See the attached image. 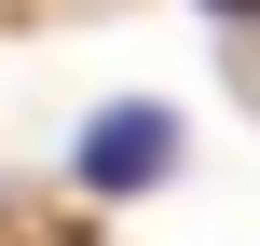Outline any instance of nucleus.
<instances>
[{"mask_svg": "<svg viewBox=\"0 0 260 246\" xmlns=\"http://www.w3.org/2000/svg\"><path fill=\"white\" fill-rule=\"evenodd\" d=\"M69 178L82 192H151V178H178V110H151V96H123V110H96L82 123V151H69Z\"/></svg>", "mask_w": 260, "mask_h": 246, "instance_id": "nucleus-1", "label": "nucleus"}]
</instances>
